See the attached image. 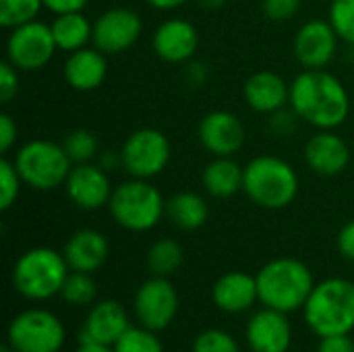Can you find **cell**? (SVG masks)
I'll use <instances>...</instances> for the list:
<instances>
[{"mask_svg": "<svg viewBox=\"0 0 354 352\" xmlns=\"http://www.w3.org/2000/svg\"><path fill=\"white\" fill-rule=\"evenodd\" d=\"M288 106L317 131H334L351 114V95L346 85L326 68H305L290 83Z\"/></svg>", "mask_w": 354, "mask_h": 352, "instance_id": "cell-1", "label": "cell"}, {"mask_svg": "<svg viewBox=\"0 0 354 352\" xmlns=\"http://www.w3.org/2000/svg\"><path fill=\"white\" fill-rule=\"evenodd\" d=\"M255 278L259 303L288 315L305 307L317 284L313 272L295 257H278L268 261Z\"/></svg>", "mask_w": 354, "mask_h": 352, "instance_id": "cell-2", "label": "cell"}, {"mask_svg": "<svg viewBox=\"0 0 354 352\" xmlns=\"http://www.w3.org/2000/svg\"><path fill=\"white\" fill-rule=\"evenodd\" d=\"M303 317L319 338L351 334L354 330V282L346 278L317 282L303 307Z\"/></svg>", "mask_w": 354, "mask_h": 352, "instance_id": "cell-3", "label": "cell"}, {"mask_svg": "<svg viewBox=\"0 0 354 352\" xmlns=\"http://www.w3.org/2000/svg\"><path fill=\"white\" fill-rule=\"evenodd\" d=\"M299 172L278 156H257L245 166L243 191L263 210H284L299 195Z\"/></svg>", "mask_w": 354, "mask_h": 352, "instance_id": "cell-4", "label": "cell"}, {"mask_svg": "<svg viewBox=\"0 0 354 352\" xmlns=\"http://www.w3.org/2000/svg\"><path fill=\"white\" fill-rule=\"evenodd\" d=\"M71 268L62 251L50 247L27 249L12 266V286L27 301H48L60 295Z\"/></svg>", "mask_w": 354, "mask_h": 352, "instance_id": "cell-5", "label": "cell"}, {"mask_svg": "<svg viewBox=\"0 0 354 352\" xmlns=\"http://www.w3.org/2000/svg\"><path fill=\"white\" fill-rule=\"evenodd\" d=\"M112 220L129 232H147L166 216V199L149 180L131 178L112 191L108 201Z\"/></svg>", "mask_w": 354, "mask_h": 352, "instance_id": "cell-6", "label": "cell"}, {"mask_svg": "<svg viewBox=\"0 0 354 352\" xmlns=\"http://www.w3.org/2000/svg\"><path fill=\"white\" fill-rule=\"evenodd\" d=\"M23 185L33 191H52L66 183L73 162L62 143L48 139H31L23 143L12 158Z\"/></svg>", "mask_w": 354, "mask_h": 352, "instance_id": "cell-7", "label": "cell"}, {"mask_svg": "<svg viewBox=\"0 0 354 352\" xmlns=\"http://www.w3.org/2000/svg\"><path fill=\"white\" fill-rule=\"evenodd\" d=\"M64 340V324L48 309L21 311L6 330V344L15 352H60Z\"/></svg>", "mask_w": 354, "mask_h": 352, "instance_id": "cell-8", "label": "cell"}, {"mask_svg": "<svg viewBox=\"0 0 354 352\" xmlns=\"http://www.w3.org/2000/svg\"><path fill=\"white\" fill-rule=\"evenodd\" d=\"M120 166L131 178L151 180L160 176L172 156L168 137L160 129H137L133 131L120 147Z\"/></svg>", "mask_w": 354, "mask_h": 352, "instance_id": "cell-9", "label": "cell"}, {"mask_svg": "<svg viewBox=\"0 0 354 352\" xmlns=\"http://www.w3.org/2000/svg\"><path fill=\"white\" fill-rule=\"evenodd\" d=\"M58 46L52 35V27L41 21H29L8 29L6 60L23 73L44 68L56 54Z\"/></svg>", "mask_w": 354, "mask_h": 352, "instance_id": "cell-10", "label": "cell"}, {"mask_svg": "<svg viewBox=\"0 0 354 352\" xmlns=\"http://www.w3.org/2000/svg\"><path fill=\"white\" fill-rule=\"evenodd\" d=\"M133 311L139 326L153 332L166 330L178 313V293L174 284L168 278L151 276L137 288Z\"/></svg>", "mask_w": 354, "mask_h": 352, "instance_id": "cell-11", "label": "cell"}, {"mask_svg": "<svg viewBox=\"0 0 354 352\" xmlns=\"http://www.w3.org/2000/svg\"><path fill=\"white\" fill-rule=\"evenodd\" d=\"M143 33V21L139 12L124 6H114L104 10L93 21L91 44L106 56L122 54L131 50Z\"/></svg>", "mask_w": 354, "mask_h": 352, "instance_id": "cell-12", "label": "cell"}, {"mask_svg": "<svg viewBox=\"0 0 354 352\" xmlns=\"http://www.w3.org/2000/svg\"><path fill=\"white\" fill-rule=\"evenodd\" d=\"M338 33L328 19L303 23L292 39L295 58L303 68H326L338 52Z\"/></svg>", "mask_w": 354, "mask_h": 352, "instance_id": "cell-13", "label": "cell"}, {"mask_svg": "<svg viewBox=\"0 0 354 352\" xmlns=\"http://www.w3.org/2000/svg\"><path fill=\"white\" fill-rule=\"evenodd\" d=\"M199 141L214 158H232L245 145V127L234 112L212 110L197 129Z\"/></svg>", "mask_w": 354, "mask_h": 352, "instance_id": "cell-14", "label": "cell"}, {"mask_svg": "<svg viewBox=\"0 0 354 352\" xmlns=\"http://www.w3.org/2000/svg\"><path fill=\"white\" fill-rule=\"evenodd\" d=\"M68 199L85 212H93L100 207H108L112 197V183L108 172L100 164H75L66 183H64Z\"/></svg>", "mask_w": 354, "mask_h": 352, "instance_id": "cell-15", "label": "cell"}, {"mask_svg": "<svg viewBox=\"0 0 354 352\" xmlns=\"http://www.w3.org/2000/svg\"><path fill=\"white\" fill-rule=\"evenodd\" d=\"M151 46L156 56L164 62L185 64L195 56L199 48V31L191 21L172 17L156 27Z\"/></svg>", "mask_w": 354, "mask_h": 352, "instance_id": "cell-16", "label": "cell"}, {"mask_svg": "<svg viewBox=\"0 0 354 352\" xmlns=\"http://www.w3.org/2000/svg\"><path fill=\"white\" fill-rule=\"evenodd\" d=\"M129 328H131V322H129L127 309L118 301L106 299V301L91 305L79 330V342L114 346Z\"/></svg>", "mask_w": 354, "mask_h": 352, "instance_id": "cell-17", "label": "cell"}, {"mask_svg": "<svg viewBox=\"0 0 354 352\" xmlns=\"http://www.w3.org/2000/svg\"><path fill=\"white\" fill-rule=\"evenodd\" d=\"M251 352H288L292 344V328L288 313L263 307L255 311L245 332Z\"/></svg>", "mask_w": 354, "mask_h": 352, "instance_id": "cell-18", "label": "cell"}, {"mask_svg": "<svg viewBox=\"0 0 354 352\" xmlns=\"http://www.w3.org/2000/svg\"><path fill=\"white\" fill-rule=\"evenodd\" d=\"M305 162L315 174L338 176L351 164V147L334 131H317L305 145Z\"/></svg>", "mask_w": 354, "mask_h": 352, "instance_id": "cell-19", "label": "cell"}, {"mask_svg": "<svg viewBox=\"0 0 354 352\" xmlns=\"http://www.w3.org/2000/svg\"><path fill=\"white\" fill-rule=\"evenodd\" d=\"M247 106L259 114H274L288 106L290 83L274 71H257L243 85Z\"/></svg>", "mask_w": 354, "mask_h": 352, "instance_id": "cell-20", "label": "cell"}, {"mask_svg": "<svg viewBox=\"0 0 354 352\" xmlns=\"http://www.w3.org/2000/svg\"><path fill=\"white\" fill-rule=\"evenodd\" d=\"M110 253L108 239L93 228H81L68 237L62 247V255L71 268V272H97Z\"/></svg>", "mask_w": 354, "mask_h": 352, "instance_id": "cell-21", "label": "cell"}, {"mask_svg": "<svg viewBox=\"0 0 354 352\" xmlns=\"http://www.w3.org/2000/svg\"><path fill=\"white\" fill-rule=\"evenodd\" d=\"M212 299L224 313H245L259 301L257 278L247 272H226L214 282Z\"/></svg>", "mask_w": 354, "mask_h": 352, "instance_id": "cell-22", "label": "cell"}, {"mask_svg": "<svg viewBox=\"0 0 354 352\" xmlns=\"http://www.w3.org/2000/svg\"><path fill=\"white\" fill-rule=\"evenodd\" d=\"M108 75L106 54L95 46H85L75 50L64 60V79L77 91H93L97 89Z\"/></svg>", "mask_w": 354, "mask_h": 352, "instance_id": "cell-23", "label": "cell"}, {"mask_svg": "<svg viewBox=\"0 0 354 352\" xmlns=\"http://www.w3.org/2000/svg\"><path fill=\"white\" fill-rule=\"evenodd\" d=\"M243 174L245 166H241L232 158H214L203 168L201 183L207 195L216 199H228L243 191Z\"/></svg>", "mask_w": 354, "mask_h": 352, "instance_id": "cell-24", "label": "cell"}, {"mask_svg": "<svg viewBox=\"0 0 354 352\" xmlns=\"http://www.w3.org/2000/svg\"><path fill=\"white\" fill-rule=\"evenodd\" d=\"M166 218L178 230H197L209 218V207L205 199L195 191H180L166 201Z\"/></svg>", "mask_w": 354, "mask_h": 352, "instance_id": "cell-25", "label": "cell"}, {"mask_svg": "<svg viewBox=\"0 0 354 352\" xmlns=\"http://www.w3.org/2000/svg\"><path fill=\"white\" fill-rule=\"evenodd\" d=\"M50 27H52V35H54L58 50L68 52V54L85 48L93 37V23L83 15V10L54 15Z\"/></svg>", "mask_w": 354, "mask_h": 352, "instance_id": "cell-26", "label": "cell"}, {"mask_svg": "<svg viewBox=\"0 0 354 352\" xmlns=\"http://www.w3.org/2000/svg\"><path fill=\"white\" fill-rule=\"evenodd\" d=\"M183 247L174 239H158L145 255L147 270L151 272V276L160 278H170L183 266Z\"/></svg>", "mask_w": 354, "mask_h": 352, "instance_id": "cell-27", "label": "cell"}, {"mask_svg": "<svg viewBox=\"0 0 354 352\" xmlns=\"http://www.w3.org/2000/svg\"><path fill=\"white\" fill-rule=\"evenodd\" d=\"M60 297L73 307H89L97 297V284L87 272H71L60 290Z\"/></svg>", "mask_w": 354, "mask_h": 352, "instance_id": "cell-28", "label": "cell"}, {"mask_svg": "<svg viewBox=\"0 0 354 352\" xmlns=\"http://www.w3.org/2000/svg\"><path fill=\"white\" fill-rule=\"evenodd\" d=\"M62 147L73 164H87L97 156L100 141H97L95 133L87 131V129H75L64 137Z\"/></svg>", "mask_w": 354, "mask_h": 352, "instance_id": "cell-29", "label": "cell"}, {"mask_svg": "<svg viewBox=\"0 0 354 352\" xmlns=\"http://www.w3.org/2000/svg\"><path fill=\"white\" fill-rule=\"evenodd\" d=\"M114 352H164V344L158 332L143 326H131L118 342L112 346Z\"/></svg>", "mask_w": 354, "mask_h": 352, "instance_id": "cell-30", "label": "cell"}, {"mask_svg": "<svg viewBox=\"0 0 354 352\" xmlns=\"http://www.w3.org/2000/svg\"><path fill=\"white\" fill-rule=\"evenodd\" d=\"M41 8V0H0V25L12 29L17 25L35 21Z\"/></svg>", "mask_w": 354, "mask_h": 352, "instance_id": "cell-31", "label": "cell"}, {"mask_svg": "<svg viewBox=\"0 0 354 352\" xmlns=\"http://www.w3.org/2000/svg\"><path fill=\"white\" fill-rule=\"evenodd\" d=\"M328 21L342 41L354 46V0H332Z\"/></svg>", "mask_w": 354, "mask_h": 352, "instance_id": "cell-32", "label": "cell"}, {"mask_svg": "<svg viewBox=\"0 0 354 352\" xmlns=\"http://www.w3.org/2000/svg\"><path fill=\"white\" fill-rule=\"evenodd\" d=\"M23 178L17 172V166L12 160L2 158L0 160V210L6 212L15 205V201L21 195Z\"/></svg>", "mask_w": 354, "mask_h": 352, "instance_id": "cell-33", "label": "cell"}, {"mask_svg": "<svg viewBox=\"0 0 354 352\" xmlns=\"http://www.w3.org/2000/svg\"><path fill=\"white\" fill-rule=\"evenodd\" d=\"M191 352H241L239 342L232 338V334L224 330H205L195 340Z\"/></svg>", "mask_w": 354, "mask_h": 352, "instance_id": "cell-34", "label": "cell"}, {"mask_svg": "<svg viewBox=\"0 0 354 352\" xmlns=\"http://www.w3.org/2000/svg\"><path fill=\"white\" fill-rule=\"evenodd\" d=\"M303 0H261L263 15L274 23L290 21L301 10Z\"/></svg>", "mask_w": 354, "mask_h": 352, "instance_id": "cell-35", "label": "cell"}, {"mask_svg": "<svg viewBox=\"0 0 354 352\" xmlns=\"http://www.w3.org/2000/svg\"><path fill=\"white\" fill-rule=\"evenodd\" d=\"M19 73L8 60L0 64V104H8L19 93Z\"/></svg>", "mask_w": 354, "mask_h": 352, "instance_id": "cell-36", "label": "cell"}, {"mask_svg": "<svg viewBox=\"0 0 354 352\" xmlns=\"http://www.w3.org/2000/svg\"><path fill=\"white\" fill-rule=\"evenodd\" d=\"M272 118H270V129L274 131V135H278V137H288V135H292L295 133V129H297V122L301 120L297 114H295V110L288 106V108H282V110H278V112H274V114H270Z\"/></svg>", "mask_w": 354, "mask_h": 352, "instance_id": "cell-37", "label": "cell"}, {"mask_svg": "<svg viewBox=\"0 0 354 352\" xmlns=\"http://www.w3.org/2000/svg\"><path fill=\"white\" fill-rule=\"evenodd\" d=\"M17 137H19L17 122L12 120L10 114L2 112L0 114V151H2V156H6L12 149V145L17 143Z\"/></svg>", "mask_w": 354, "mask_h": 352, "instance_id": "cell-38", "label": "cell"}, {"mask_svg": "<svg viewBox=\"0 0 354 352\" xmlns=\"http://www.w3.org/2000/svg\"><path fill=\"white\" fill-rule=\"evenodd\" d=\"M317 352H354V342L351 334L326 336V338H319Z\"/></svg>", "mask_w": 354, "mask_h": 352, "instance_id": "cell-39", "label": "cell"}, {"mask_svg": "<svg viewBox=\"0 0 354 352\" xmlns=\"http://www.w3.org/2000/svg\"><path fill=\"white\" fill-rule=\"evenodd\" d=\"M338 251L344 259L354 261V220L346 222L338 232Z\"/></svg>", "mask_w": 354, "mask_h": 352, "instance_id": "cell-40", "label": "cell"}, {"mask_svg": "<svg viewBox=\"0 0 354 352\" xmlns=\"http://www.w3.org/2000/svg\"><path fill=\"white\" fill-rule=\"evenodd\" d=\"M44 8L52 15H64V12H79L87 6L89 0H41Z\"/></svg>", "mask_w": 354, "mask_h": 352, "instance_id": "cell-41", "label": "cell"}, {"mask_svg": "<svg viewBox=\"0 0 354 352\" xmlns=\"http://www.w3.org/2000/svg\"><path fill=\"white\" fill-rule=\"evenodd\" d=\"M145 2L156 10H174V8H180L183 4H187L189 0H145Z\"/></svg>", "mask_w": 354, "mask_h": 352, "instance_id": "cell-42", "label": "cell"}, {"mask_svg": "<svg viewBox=\"0 0 354 352\" xmlns=\"http://www.w3.org/2000/svg\"><path fill=\"white\" fill-rule=\"evenodd\" d=\"M73 352H114L112 346H102V344H85V342H79V346Z\"/></svg>", "mask_w": 354, "mask_h": 352, "instance_id": "cell-43", "label": "cell"}, {"mask_svg": "<svg viewBox=\"0 0 354 352\" xmlns=\"http://www.w3.org/2000/svg\"><path fill=\"white\" fill-rule=\"evenodd\" d=\"M197 4L207 8V10H218L226 4V0H197Z\"/></svg>", "mask_w": 354, "mask_h": 352, "instance_id": "cell-44", "label": "cell"}, {"mask_svg": "<svg viewBox=\"0 0 354 352\" xmlns=\"http://www.w3.org/2000/svg\"><path fill=\"white\" fill-rule=\"evenodd\" d=\"M0 352H15V351H12V349H10L8 344H4V346H2V351H0Z\"/></svg>", "mask_w": 354, "mask_h": 352, "instance_id": "cell-45", "label": "cell"}]
</instances>
